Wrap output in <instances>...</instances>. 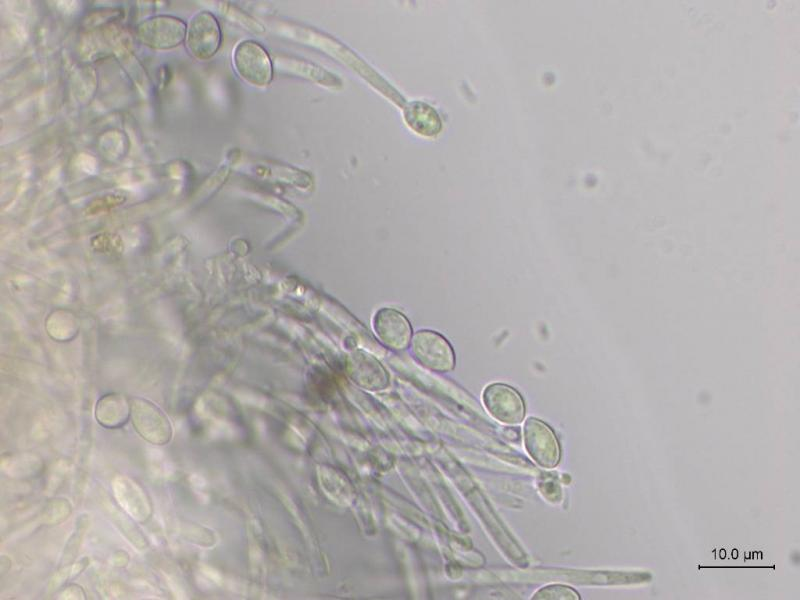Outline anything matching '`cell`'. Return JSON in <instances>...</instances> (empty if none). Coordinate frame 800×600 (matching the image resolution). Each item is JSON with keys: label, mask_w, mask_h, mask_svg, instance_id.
Listing matches in <instances>:
<instances>
[{"label": "cell", "mask_w": 800, "mask_h": 600, "mask_svg": "<svg viewBox=\"0 0 800 600\" xmlns=\"http://www.w3.org/2000/svg\"><path fill=\"white\" fill-rule=\"evenodd\" d=\"M137 39L155 50H171L186 40L187 24L181 18L159 14L141 20L135 29Z\"/></svg>", "instance_id": "cell-1"}, {"label": "cell", "mask_w": 800, "mask_h": 600, "mask_svg": "<svg viewBox=\"0 0 800 600\" xmlns=\"http://www.w3.org/2000/svg\"><path fill=\"white\" fill-rule=\"evenodd\" d=\"M130 419L135 431L148 443L162 446L171 441V421L155 403L141 397L132 398Z\"/></svg>", "instance_id": "cell-2"}, {"label": "cell", "mask_w": 800, "mask_h": 600, "mask_svg": "<svg viewBox=\"0 0 800 600\" xmlns=\"http://www.w3.org/2000/svg\"><path fill=\"white\" fill-rule=\"evenodd\" d=\"M411 352L419 364L431 371L446 373L454 369L453 348L446 338L435 331H417L412 337Z\"/></svg>", "instance_id": "cell-3"}, {"label": "cell", "mask_w": 800, "mask_h": 600, "mask_svg": "<svg viewBox=\"0 0 800 600\" xmlns=\"http://www.w3.org/2000/svg\"><path fill=\"white\" fill-rule=\"evenodd\" d=\"M233 64L238 75L251 85L268 86L273 65L268 52L256 41H241L234 49Z\"/></svg>", "instance_id": "cell-4"}, {"label": "cell", "mask_w": 800, "mask_h": 600, "mask_svg": "<svg viewBox=\"0 0 800 600\" xmlns=\"http://www.w3.org/2000/svg\"><path fill=\"white\" fill-rule=\"evenodd\" d=\"M222 33L217 18L203 10L192 16L186 33V46L190 54L198 60H208L219 50Z\"/></svg>", "instance_id": "cell-5"}, {"label": "cell", "mask_w": 800, "mask_h": 600, "mask_svg": "<svg viewBox=\"0 0 800 600\" xmlns=\"http://www.w3.org/2000/svg\"><path fill=\"white\" fill-rule=\"evenodd\" d=\"M525 448L530 457L544 468H554L561 458V448L552 428L540 419L529 417L523 429Z\"/></svg>", "instance_id": "cell-6"}, {"label": "cell", "mask_w": 800, "mask_h": 600, "mask_svg": "<svg viewBox=\"0 0 800 600\" xmlns=\"http://www.w3.org/2000/svg\"><path fill=\"white\" fill-rule=\"evenodd\" d=\"M483 403L490 415L499 422L516 425L525 417V403L519 392L501 383L488 385L483 391Z\"/></svg>", "instance_id": "cell-7"}, {"label": "cell", "mask_w": 800, "mask_h": 600, "mask_svg": "<svg viewBox=\"0 0 800 600\" xmlns=\"http://www.w3.org/2000/svg\"><path fill=\"white\" fill-rule=\"evenodd\" d=\"M374 331L381 343L392 350L407 348L412 329L408 319L398 310L384 307L373 318Z\"/></svg>", "instance_id": "cell-8"}, {"label": "cell", "mask_w": 800, "mask_h": 600, "mask_svg": "<svg viewBox=\"0 0 800 600\" xmlns=\"http://www.w3.org/2000/svg\"><path fill=\"white\" fill-rule=\"evenodd\" d=\"M347 369L352 379L367 389H383L388 385L386 370L366 351L356 349L350 352L347 357Z\"/></svg>", "instance_id": "cell-9"}, {"label": "cell", "mask_w": 800, "mask_h": 600, "mask_svg": "<svg viewBox=\"0 0 800 600\" xmlns=\"http://www.w3.org/2000/svg\"><path fill=\"white\" fill-rule=\"evenodd\" d=\"M114 494L122 510L133 520L144 523L151 514V502L145 490L134 480L128 477L115 479Z\"/></svg>", "instance_id": "cell-10"}, {"label": "cell", "mask_w": 800, "mask_h": 600, "mask_svg": "<svg viewBox=\"0 0 800 600\" xmlns=\"http://www.w3.org/2000/svg\"><path fill=\"white\" fill-rule=\"evenodd\" d=\"M131 416V401L120 393H108L101 396L95 405L96 421L104 428L118 429L123 427Z\"/></svg>", "instance_id": "cell-11"}, {"label": "cell", "mask_w": 800, "mask_h": 600, "mask_svg": "<svg viewBox=\"0 0 800 600\" xmlns=\"http://www.w3.org/2000/svg\"><path fill=\"white\" fill-rule=\"evenodd\" d=\"M404 119L412 130L424 136L437 135L442 127L436 110L420 101H414L405 106Z\"/></svg>", "instance_id": "cell-12"}, {"label": "cell", "mask_w": 800, "mask_h": 600, "mask_svg": "<svg viewBox=\"0 0 800 600\" xmlns=\"http://www.w3.org/2000/svg\"><path fill=\"white\" fill-rule=\"evenodd\" d=\"M46 329L53 339L69 341L77 334L79 324L73 312L57 309L47 317Z\"/></svg>", "instance_id": "cell-13"}, {"label": "cell", "mask_w": 800, "mask_h": 600, "mask_svg": "<svg viewBox=\"0 0 800 600\" xmlns=\"http://www.w3.org/2000/svg\"><path fill=\"white\" fill-rule=\"evenodd\" d=\"M533 600H578L579 594L571 587L554 584L544 586L532 596Z\"/></svg>", "instance_id": "cell-14"}]
</instances>
